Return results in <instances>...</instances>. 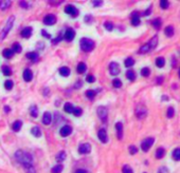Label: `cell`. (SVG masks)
I'll return each mask as SVG.
<instances>
[{
	"mask_svg": "<svg viewBox=\"0 0 180 173\" xmlns=\"http://www.w3.org/2000/svg\"><path fill=\"white\" fill-rule=\"evenodd\" d=\"M112 84H113L115 88H121L122 86V81L120 80V79H118V78H115V79L112 80Z\"/></svg>",
	"mask_w": 180,
	"mask_h": 173,
	"instance_id": "obj_45",
	"label": "cell"
},
{
	"mask_svg": "<svg viewBox=\"0 0 180 173\" xmlns=\"http://www.w3.org/2000/svg\"><path fill=\"white\" fill-rule=\"evenodd\" d=\"M135 65L134 58H131V57L126 58V60H125V65H126L127 68H129V67H131V65Z\"/></svg>",
	"mask_w": 180,
	"mask_h": 173,
	"instance_id": "obj_39",
	"label": "cell"
},
{
	"mask_svg": "<svg viewBox=\"0 0 180 173\" xmlns=\"http://www.w3.org/2000/svg\"><path fill=\"white\" fill-rule=\"evenodd\" d=\"M158 173H170V172H168V169L166 167H160L158 169Z\"/></svg>",
	"mask_w": 180,
	"mask_h": 173,
	"instance_id": "obj_51",
	"label": "cell"
},
{
	"mask_svg": "<svg viewBox=\"0 0 180 173\" xmlns=\"http://www.w3.org/2000/svg\"><path fill=\"white\" fill-rule=\"evenodd\" d=\"M80 44H81V49L84 52H91L94 49V41L89 38H82Z\"/></svg>",
	"mask_w": 180,
	"mask_h": 173,
	"instance_id": "obj_3",
	"label": "cell"
},
{
	"mask_svg": "<svg viewBox=\"0 0 180 173\" xmlns=\"http://www.w3.org/2000/svg\"><path fill=\"white\" fill-rule=\"evenodd\" d=\"M146 114H147V110H146L145 107H143V106H139V107L136 109L137 117L140 118V119H142V118L145 117Z\"/></svg>",
	"mask_w": 180,
	"mask_h": 173,
	"instance_id": "obj_6",
	"label": "cell"
},
{
	"mask_svg": "<svg viewBox=\"0 0 180 173\" xmlns=\"http://www.w3.org/2000/svg\"><path fill=\"white\" fill-rule=\"evenodd\" d=\"M51 121H52V116H51V113H50V112H46V113L43 115V124L50 125V124H51Z\"/></svg>",
	"mask_w": 180,
	"mask_h": 173,
	"instance_id": "obj_19",
	"label": "cell"
},
{
	"mask_svg": "<svg viewBox=\"0 0 180 173\" xmlns=\"http://www.w3.org/2000/svg\"><path fill=\"white\" fill-rule=\"evenodd\" d=\"M20 5L23 6V7H27V6H28V4L25 3V1H20Z\"/></svg>",
	"mask_w": 180,
	"mask_h": 173,
	"instance_id": "obj_58",
	"label": "cell"
},
{
	"mask_svg": "<svg viewBox=\"0 0 180 173\" xmlns=\"http://www.w3.org/2000/svg\"><path fill=\"white\" fill-rule=\"evenodd\" d=\"M32 33H33L32 28L31 27H28V28H25L21 31V36L23 38H30L32 36Z\"/></svg>",
	"mask_w": 180,
	"mask_h": 173,
	"instance_id": "obj_17",
	"label": "cell"
},
{
	"mask_svg": "<svg viewBox=\"0 0 180 173\" xmlns=\"http://www.w3.org/2000/svg\"><path fill=\"white\" fill-rule=\"evenodd\" d=\"M82 113H83V110L81 108H74V111H73V114L75 116H81Z\"/></svg>",
	"mask_w": 180,
	"mask_h": 173,
	"instance_id": "obj_48",
	"label": "cell"
},
{
	"mask_svg": "<svg viewBox=\"0 0 180 173\" xmlns=\"http://www.w3.org/2000/svg\"><path fill=\"white\" fill-rule=\"evenodd\" d=\"M152 25H153V27H154V28H155V29L159 30V29L161 28V25H162L161 19H160V18H156V19H154V20H153V22H152Z\"/></svg>",
	"mask_w": 180,
	"mask_h": 173,
	"instance_id": "obj_27",
	"label": "cell"
},
{
	"mask_svg": "<svg viewBox=\"0 0 180 173\" xmlns=\"http://www.w3.org/2000/svg\"><path fill=\"white\" fill-rule=\"evenodd\" d=\"M86 70H87V67H86V65H85V63L81 62V63H78V68H76V72H78V73H80V74H83V73H85V72H86Z\"/></svg>",
	"mask_w": 180,
	"mask_h": 173,
	"instance_id": "obj_22",
	"label": "cell"
},
{
	"mask_svg": "<svg viewBox=\"0 0 180 173\" xmlns=\"http://www.w3.org/2000/svg\"><path fill=\"white\" fill-rule=\"evenodd\" d=\"M98 137H99L100 140L102 142H104V144H106V142H108V135H107V132H106L105 129L100 130L99 133H98Z\"/></svg>",
	"mask_w": 180,
	"mask_h": 173,
	"instance_id": "obj_12",
	"label": "cell"
},
{
	"mask_svg": "<svg viewBox=\"0 0 180 173\" xmlns=\"http://www.w3.org/2000/svg\"><path fill=\"white\" fill-rule=\"evenodd\" d=\"M65 12L69 15H71L72 17H76L78 15V9L75 7L74 5H71V4H69L65 7Z\"/></svg>",
	"mask_w": 180,
	"mask_h": 173,
	"instance_id": "obj_9",
	"label": "cell"
},
{
	"mask_svg": "<svg viewBox=\"0 0 180 173\" xmlns=\"http://www.w3.org/2000/svg\"><path fill=\"white\" fill-rule=\"evenodd\" d=\"M165 154V150L163 148H158L157 150H156V158H158V159H160V158H162L163 156H164Z\"/></svg>",
	"mask_w": 180,
	"mask_h": 173,
	"instance_id": "obj_24",
	"label": "cell"
},
{
	"mask_svg": "<svg viewBox=\"0 0 180 173\" xmlns=\"http://www.w3.org/2000/svg\"><path fill=\"white\" fill-rule=\"evenodd\" d=\"M56 22V16L53 14H48L45 16L44 18V23L46 25H52Z\"/></svg>",
	"mask_w": 180,
	"mask_h": 173,
	"instance_id": "obj_8",
	"label": "cell"
},
{
	"mask_svg": "<svg viewBox=\"0 0 180 173\" xmlns=\"http://www.w3.org/2000/svg\"><path fill=\"white\" fill-rule=\"evenodd\" d=\"M96 112H98V115H99V117L102 119V121H106V119H107V109L105 108V107H99L98 108V110H96Z\"/></svg>",
	"mask_w": 180,
	"mask_h": 173,
	"instance_id": "obj_10",
	"label": "cell"
},
{
	"mask_svg": "<svg viewBox=\"0 0 180 173\" xmlns=\"http://www.w3.org/2000/svg\"><path fill=\"white\" fill-rule=\"evenodd\" d=\"M30 114H31V116H33V117H37L38 108L36 106H32L31 108H30Z\"/></svg>",
	"mask_w": 180,
	"mask_h": 173,
	"instance_id": "obj_33",
	"label": "cell"
},
{
	"mask_svg": "<svg viewBox=\"0 0 180 173\" xmlns=\"http://www.w3.org/2000/svg\"><path fill=\"white\" fill-rule=\"evenodd\" d=\"M154 142H155V139H154V137H148V138L144 139L142 142H141V148H142V150L144 152H147L150 149V147L153 146V144H154Z\"/></svg>",
	"mask_w": 180,
	"mask_h": 173,
	"instance_id": "obj_4",
	"label": "cell"
},
{
	"mask_svg": "<svg viewBox=\"0 0 180 173\" xmlns=\"http://www.w3.org/2000/svg\"><path fill=\"white\" fill-rule=\"evenodd\" d=\"M27 169V173H36L35 172V169L33 168V166H31V167L29 168H25Z\"/></svg>",
	"mask_w": 180,
	"mask_h": 173,
	"instance_id": "obj_52",
	"label": "cell"
},
{
	"mask_svg": "<svg viewBox=\"0 0 180 173\" xmlns=\"http://www.w3.org/2000/svg\"><path fill=\"white\" fill-rule=\"evenodd\" d=\"M149 74H150V70H149L148 68H143L142 70H141V75L144 76V77L149 76Z\"/></svg>",
	"mask_w": 180,
	"mask_h": 173,
	"instance_id": "obj_43",
	"label": "cell"
},
{
	"mask_svg": "<svg viewBox=\"0 0 180 173\" xmlns=\"http://www.w3.org/2000/svg\"><path fill=\"white\" fill-rule=\"evenodd\" d=\"M15 157H16V159H17L21 165H23L25 168H29L32 166L33 158H32L31 154H29L28 152H25V151H22V150H18V151L15 153Z\"/></svg>",
	"mask_w": 180,
	"mask_h": 173,
	"instance_id": "obj_1",
	"label": "cell"
},
{
	"mask_svg": "<svg viewBox=\"0 0 180 173\" xmlns=\"http://www.w3.org/2000/svg\"><path fill=\"white\" fill-rule=\"evenodd\" d=\"M115 129H117L118 138L122 139V137H123V125H122V123H117L115 124Z\"/></svg>",
	"mask_w": 180,
	"mask_h": 173,
	"instance_id": "obj_18",
	"label": "cell"
},
{
	"mask_svg": "<svg viewBox=\"0 0 180 173\" xmlns=\"http://www.w3.org/2000/svg\"><path fill=\"white\" fill-rule=\"evenodd\" d=\"M126 77H127L129 80L134 81L135 79H136V73H135V71H133V70H128V71L126 72Z\"/></svg>",
	"mask_w": 180,
	"mask_h": 173,
	"instance_id": "obj_31",
	"label": "cell"
},
{
	"mask_svg": "<svg viewBox=\"0 0 180 173\" xmlns=\"http://www.w3.org/2000/svg\"><path fill=\"white\" fill-rule=\"evenodd\" d=\"M4 86H5L6 90H12L13 86H14V84H13L12 80H10V79H8V80L4 82Z\"/></svg>",
	"mask_w": 180,
	"mask_h": 173,
	"instance_id": "obj_41",
	"label": "cell"
},
{
	"mask_svg": "<svg viewBox=\"0 0 180 173\" xmlns=\"http://www.w3.org/2000/svg\"><path fill=\"white\" fill-rule=\"evenodd\" d=\"M104 27L106 28L107 31H112V30H113V25L109 21H106L105 23H104Z\"/></svg>",
	"mask_w": 180,
	"mask_h": 173,
	"instance_id": "obj_47",
	"label": "cell"
},
{
	"mask_svg": "<svg viewBox=\"0 0 180 173\" xmlns=\"http://www.w3.org/2000/svg\"><path fill=\"white\" fill-rule=\"evenodd\" d=\"M122 172L123 173H134V171H133V169H131L128 165H125L124 167H123V169H122Z\"/></svg>",
	"mask_w": 180,
	"mask_h": 173,
	"instance_id": "obj_46",
	"label": "cell"
},
{
	"mask_svg": "<svg viewBox=\"0 0 180 173\" xmlns=\"http://www.w3.org/2000/svg\"><path fill=\"white\" fill-rule=\"evenodd\" d=\"M31 133L35 136V137H41V128L38 127V126L32 128Z\"/></svg>",
	"mask_w": 180,
	"mask_h": 173,
	"instance_id": "obj_20",
	"label": "cell"
},
{
	"mask_svg": "<svg viewBox=\"0 0 180 173\" xmlns=\"http://www.w3.org/2000/svg\"><path fill=\"white\" fill-rule=\"evenodd\" d=\"M131 25L135 27L140 25V15L138 12H134L131 14Z\"/></svg>",
	"mask_w": 180,
	"mask_h": 173,
	"instance_id": "obj_15",
	"label": "cell"
},
{
	"mask_svg": "<svg viewBox=\"0 0 180 173\" xmlns=\"http://www.w3.org/2000/svg\"><path fill=\"white\" fill-rule=\"evenodd\" d=\"M2 73L5 76H11L12 75V71H11V68L8 67V65H3L2 67Z\"/></svg>",
	"mask_w": 180,
	"mask_h": 173,
	"instance_id": "obj_36",
	"label": "cell"
},
{
	"mask_svg": "<svg viewBox=\"0 0 180 173\" xmlns=\"http://www.w3.org/2000/svg\"><path fill=\"white\" fill-rule=\"evenodd\" d=\"M21 127H22V121H16L15 123L13 124V126H12L13 130H14V131H16V132L21 129Z\"/></svg>",
	"mask_w": 180,
	"mask_h": 173,
	"instance_id": "obj_32",
	"label": "cell"
},
{
	"mask_svg": "<svg viewBox=\"0 0 180 173\" xmlns=\"http://www.w3.org/2000/svg\"><path fill=\"white\" fill-rule=\"evenodd\" d=\"M59 40H62V37H60V36H59V37H57V38H56V39H53V40H52V43H53V44H56V43L58 42Z\"/></svg>",
	"mask_w": 180,
	"mask_h": 173,
	"instance_id": "obj_54",
	"label": "cell"
},
{
	"mask_svg": "<svg viewBox=\"0 0 180 173\" xmlns=\"http://www.w3.org/2000/svg\"><path fill=\"white\" fill-rule=\"evenodd\" d=\"M22 76H23V79H25V81H28V82L33 79V73H32V71L30 69H25V71H23Z\"/></svg>",
	"mask_w": 180,
	"mask_h": 173,
	"instance_id": "obj_16",
	"label": "cell"
},
{
	"mask_svg": "<svg viewBox=\"0 0 180 173\" xmlns=\"http://www.w3.org/2000/svg\"><path fill=\"white\" fill-rule=\"evenodd\" d=\"M129 152H131V154H137V152H138V149L135 147V146H131L129 147Z\"/></svg>",
	"mask_w": 180,
	"mask_h": 173,
	"instance_id": "obj_50",
	"label": "cell"
},
{
	"mask_svg": "<svg viewBox=\"0 0 180 173\" xmlns=\"http://www.w3.org/2000/svg\"><path fill=\"white\" fill-rule=\"evenodd\" d=\"M90 151H91V146H90V144H82L78 147V152L81 154H88V153H90Z\"/></svg>",
	"mask_w": 180,
	"mask_h": 173,
	"instance_id": "obj_11",
	"label": "cell"
},
{
	"mask_svg": "<svg viewBox=\"0 0 180 173\" xmlns=\"http://www.w3.org/2000/svg\"><path fill=\"white\" fill-rule=\"evenodd\" d=\"M27 58L32 60V61H35V60H37V58H38V54L35 52H30L27 54Z\"/></svg>",
	"mask_w": 180,
	"mask_h": 173,
	"instance_id": "obj_30",
	"label": "cell"
},
{
	"mask_svg": "<svg viewBox=\"0 0 180 173\" xmlns=\"http://www.w3.org/2000/svg\"><path fill=\"white\" fill-rule=\"evenodd\" d=\"M103 4V1H100V0H98V1H93V5L94 6H100Z\"/></svg>",
	"mask_w": 180,
	"mask_h": 173,
	"instance_id": "obj_53",
	"label": "cell"
},
{
	"mask_svg": "<svg viewBox=\"0 0 180 173\" xmlns=\"http://www.w3.org/2000/svg\"><path fill=\"white\" fill-rule=\"evenodd\" d=\"M59 74L62 75V76H64V77H67V76L70 75V70L67 67H62V68L59 69Z\"/></svg>",
	"mask_w": 180,
	"mask_h": 173,
	"instance_id": "obj_21",
	"label": "cell"
},
{
	"mask_svg": "<svg viewBox=\"0 0 180 173\" xmlns=\"http://www.w3.org/2000/svg\"><path fill=\"white\" fill-rule=\"evenodd\" d=\"M66 158V153L64 151L62 152H59L58 154L56 155V161H63L64 159Z\"/></svg>",
	"mask_w": 180,
	"mask_h": 173,
	"instance_id": "obj_38",
	"label": "cell"
},
{
	"mask_svg": "<svg viewBox=\"0 0 180 173\" xmlns=\"http://www.w3.org/2000/svg\"><path fill=\"white\" fill-rule=\"evenodd\" d=\"M41 33H43V35H45V36H46L47 38H50V35L48 34V33H47L46 31H44V30H43V31H41Z\"/></svg>",
	"mask_w": 180,
	"mask_h": 173,
	"instance_id": "obj_57",
	"label": "cell"
},
{
	"mask_svg": "<svg viewBox=\"0 0 180 173\" xmlns=\"http://www.w3.org/2000/svg\"><path fill=\"white\" fill-rule=\"evenodd\" d=\"M10 5H11V1H9V0L0 1V9L1 10H6Z\"/></svg>",
	"mask_w": 180,
	"mask_h": 173,
	"instance_id": "obj_34",
	"label": "cell"
},
{
	"mask_svg": "<svg viewBox=\"0 0 180 173\" xmlns=\"http://www.w3.org/2000/svg\"><path fill=\"white\" fill-rule=\"evenodd\" d=\"M175 114V110L173 107H170V108L168 109V111H166V116H168V118H172L173 116H174Z\"/></svg>",
	"mask_w": 180,
	"mask_h": 173,
	"instance_id": "obj_40",
	"label": "cell"
},
{
	"mask_svg": "<svg viewBox=\"0 0 180 173\" xmlns=\"http://www.w3.org/2000/svg\"><path fill=\"white\" fill-rule=\"evenodd\" d=\"M160 6H161L162 10H166L170 6V3H168V1H166V0H161L160 1Z\"/></svg>",
	"mask_w": 180,
	"mask_h": 173,
	"instance_id": "obj_44",
	"label": "cell"
},
{
	"mask_svg": "<svg viewBox=\"0 0 180 173\" xmlns=\"http://www.w3.org/2000/svg\"><path fill=\"white\" fill-rule=\"evenodd\" d=\"M162 80H163V77H161V76H160V77H158V79H157V84H161L162 82Z\"/></svg>",
	"mask_w": 180,
	"mask_h": 173,
	"instance_id": "obj_59",
	"label": "cell"
},
{
	"mask_svg": "<svg viewBox=\"0 0 180 173\" xmlns=\"http://www.w3.org/2000/svg\"><path fill=\"white\" fill-rule=\"evenodd\" d=\"M63 171V166L62 165H57V166H54V167L51 169V172L52 173H60Z\"/></svg>",
	"mask_w": 180,
	"mask_h": 173,
	"instance_id": "obj_37",
	"label": "cell"
},
{
	"mask_svg": "<svg viewBox=\"0 0 180 173\" xmlns=\"http://www.w3.org/2000/svg\"><path fill=\"white\" fill-rule=\"evenodd\" d=\"M179 77H180V70H179Z\"/></svg>",
	"mask_w": 180,
	"mask_h": 173,
	"instance_id": "obj_61",
	"label": "cell"
},
{
	"mask_svg": "<svg viewBox=\"0 0 180 173\" xmlns=\"http://www.w3.org/2000/svg\"><path fill=\"white\" fill-rule=\"evenodd\" d=\"M72 132V128L69 127V126H64V127L60 129V131H59V133H60V136H63V137H67L68 135H70Z\"/></svg>",
	"mask_w": 180,
	"mask_h": 173,
	"instance_id": "obj_14",
	"label": "cell"
},
{
	"mask_svg": "<svg viewBox=\"0 0 180 173\" xmlns=\"http://www.w3.org/2000/svg\"><path fill=\"white\" fill-rule=\"evenodd\" d=\"M75 173H88L86 170H84V169H78V170L75 171Z\"/></svg>",
	"mask_w": 180,
	"mask_h": 173,
	"instance_id": "obj_55",
	"label": "cell"
},
{
	"mask_svg": "<svg viewBox=\"0 0 180 173\" xmlns=\"http://www.w3.org/2000/svg\"><path fill=\"white\" fill-rule=\"evenodd\" d=\"M12 51L14 53H20L22 51V48H21V46L19 44V43H14L13 44V48H12Z\"/></svg>",
	"mask_w": 180,
	"mask_h": 173,
	"instance_id": "obj_35",
	"label": "cell"
},
{
	"mask_svg": "<svg viewBox=\"0 0 180 173\" xmlns=\"http://www.w3.org/2000/svg\"><path fill=\"white\" fill-rule=\"evenodd\" d=\"M64 110H65V112H67V113H73L74 107H73L72 104H70V102H66L65 106H64Z\"/></svg>",
	"mask_w": 180,
	"mask_h": 173,
	"instance_id": "obj_23",
	"label": "cell"
},
{
	"mask_svg": "<svg viewBox=\"0 0 180 173\" xmlns=\"http://www.w3.org/2000/svg\"><path fill=\"white\" fill-rule=\"evenodd\" d=\"M13 22H14V17L12 16V17H11V18H9V20L6 21L5 27H4V29H3L2 33H1V39H4V38H5L6 34H8V33L10 32V30L12 29Z\"/></svg>",
	"mask_w": 180,
	"mask_h": 173,
	"instance_id": "obj_5",
	"label": "cell"
},
{
	"mask_svg": "<svg viewBox=\"0 0 180 173\" xmlns=\"http://www.w3.org/2000/svg\"><path fill=\"white\" fill-rule=\"evenodd\" d=\"M164 33H165V35H166L168 37H172V36L174 35V28H173L172 25H168V27H166V28H165Z\"/></svg>",
	"mask_w": 180,
	"mask_h": 173,
	"instance_id": "obj_25",
	"label": "cell"
},
{
	"mask_svg": "<svg viewBox=\"0 0 180 173\" xmlns=\"http://www.w3.org/2000/svg\"><path fill=\"white\" fill-rule=\"evenodd\" d=\"M172 157L175 161H180V148L175 149L174 151H173V153H172Z\"/></svg>",
	"mask_w": 180,
	"mask_h": 173,
	"instance_id": "obj_29",
	"label": "cell"
},
{
	"mask_svg": "<svg viewBox=\"0 0 180 173\" xmlns=\"http://www.w3.org/2000/svg\"><path fill=\"white\" fill-rule=\"evenodd\" d=\"M85 94H86V96H87L89 99L94 98V96H95V92H94L93 90H88V91H86Z\"/></svg>",
	"mask_w": 180,
	"mask_h": 173,
	"instance_id": "obj_42",
	"label": "cell"
},
{
	"mask_svg": "<svg viewBox=\"0 0 180 173\" xmlns=\"http://www.w3.org/2000/svg\"><path fill=\"white\" fill-rule=\"evenodd\" d=\"M75 36V32L73 29H70L69 28L67 31L65 32V35H64V38H65L66 40H68V41H71L73 38H74Z\"/></svg>",
	"mask_w": 180,
	"mask_h": 173,
	"instance_id": "obj_13",
	"label": "cell"
},
{
	"mask_svg": "<svg viewBox=\"0 0 180 173\" xmlns=\"http://www.w3.org/2000/svg\"><path fill=\"white\" fill-rule=\"evenodd\" d=\"M109 72H110V74L115 76V75H118L120 73V65L119 63L117 62H111L110 65H109Z\"/></svg>",
	"mask_w": 180,
	"mask_h": 173,
	"instance_id": "obj_7",
	"label": "cell"
},
{
	"mask_svg": "<svg viewBox=\"0 0 180 173\" xmlns=\"http://www.w3.org/2000/svg\"><path fill=\"white\" fill-rule=\"evenodd\" d=\"M158 44V36H155V37H153L150 40L148 41L147 43H145L144 46H142L140 48L139 50V53L140 54H145V53H148L149 51H152L154 50L157 46Z\"/></svg>",
	"mask_w": 180,
	"mask_h": 173,
	"instance_id": "obj_2",
	"label": "cell"
},
{
	"mask_svg": "<svg viewBox=\"0 0 180 173\" xmlns=\"http://www.w3.org/2000/svg\"><path fill=\"white\" fill-rule=\"evenodd\" d=\"M86 80H87L88 82H90V84H92V82L95 81V78H94V76H92V75H88L87 77H86Z\"/></svg>",
	"mask_w": 180,
	"mask_h": 173,
	"instance_id": "obj_49",
	"label": "cell"
},
{
	"mask_svg": "<svg viewBox=\"0 0 180 173\" xmlns=\"http://www.w3.org/2000/svg\"><path fill=\"white\" fill-rule=\"evenodd\" d=\"M2 55L5 57V58H11V57H13V55H14V52L12 51V49H4L2 52Z\"/></svg>",
	"mask_w": 180,
	"mask_h": 173,
	"instance_id": "obj_26",
	"label": "cell"
},
{
	"mask_svg": "<svg viewBox=\"0 0 180 173\" xmlns=\"http://www.w3.org/2000/svg\"><path fill=\"white\" fill-rule=\"evenodd\" d=\"M164 65H165V59L163 57H158V58L156 59V65L158 68H163Z\"/></svg>",
	"mask_w": 180,
	"mask_h": 173,
	"instance_id": "obj_28",
	"label": "cell"
},
{
	"mask_svg": "<svg viewBox=\"0 0 180 173\" xmlns=\"http://www.w3.org/2000/svg\"><path fill=\"white\" fill-rule=\"evenodd\" d=\"M150 13H152V7H149V9H147V10H146V12L144 13V15H145V16H147V15H149Z\"/></svg>",
	"mask_w": 180,
	"mask_h": 173,
	"instance_id": "obj_56",
	"label": "cell"
},
{
	"mask_svg": "<svg viewBox=\"0 0 180 173\" xmlns=\"http://www.w3.org/2000/svg\"><path fill=\"white\" fill-rule=\"evenodd\" d=\"M10 110H11V109H10L9 107H4V111H5V113H9Z\"/></svg>",
	"mask_w": 180,
	"mask_h": 173,
	"instance_id": "obj_60",
	"label": "cell"
}]
</instances>
